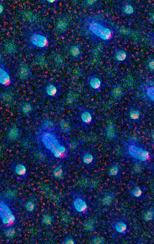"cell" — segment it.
Wrapping results in <instances>:
<instances>
[{
	"mask_svg": "<svg viewBox=\"0 0 154 244\" xmlns=\"http://www.w3.org/2000/svg\"><path fill=\"white\" fill-rule=\"evenodd\" d=\"M45 91L46 93L51 96H54L57 92L56 87L51 84H49L46 87Z\"/></svg>",
	"mask_w": 154,
	"mask_h": 244,
	"instance_id": "12",
	"label": "cell"
},
{
	"mask_svg": "<svg viewBox=\"0 0 154 244\" xmlns=\"http://www.w3.org/2000/svg\"><path fill=\"white\" fill-rule=\"evenodd\" d=\"M126 52L123 51L121 50L118 51L116 54V58L117 60L119 61H123L126 58Z\"/></svg>",
	"mask_w": 154,
	"mask_h": 244,
	"instance_id": "26",
	"label": "cell"
},
{
	"mask_svg": "<svg viewBox=\"0 0 154 244\" xmlns=\"http://www.w3.org/2000/svg\"><path fill=\"white\" fill-rule=\"evenodd\" d=\"M123 11L127 14H131L133 12V9L132 7L130 5L126 6L123 9Z\"/></svg>",
	"mask_w": 154,
	"mask_h": 244,
	"instance_id": "29",
	"label": "cell"
},
{
	"mask_svg": "<svg viewBox=\"0 0 154 244\" xmlns=\"http://www.w3.org/2000/svg\"><path fill=\"white\" fill-rule=\"evenodd\" d=\"M115 232L119 234L125 235L128 232V226L125 223L122 221H118L113 226Z\"/></svg>",
	"mask_w": 154,
	"mask_h": 244,
	"instance_id": "6",
	"label": "cell"
},
{
	"mask_svg": "<svg viewBox=\"0 0 154 244\" xmlns=\"http://www.w3.org/2000/svg\"><path fill=\"white\" fill-rule=\"evenodd\" d=\"M19 75L20 77L23 79H28L29 75V71L28 68L22 67L19 70Z\"/></svg>",
	"mask_w": 154,
	"mask_h": 244,
	"instance_id": "15",
	"label": "cell"
},
{
	"mask_svg": "<svg viewBox=\"0 0 154 244\" xmlns=\"http://www.w3.org/2000/svg\"><path fill=\"white\" fill-rule=\"evenodd\" d=\"M63 171L62 168L60 167H56L53 172L54 177L58 179H61L63 175Z\"/></svg>",
	"mask_w": 154,
	"mask_h": 244,
	"instance_id": "17",
	"label": "cell"
},
{
	"mask_svg": "<svg viewBox=\"0 0 154 244\" xmlns=\"http://www.w3.org/2000/svg\"><path fill=\"white\" fill-rule=\"evenodd\" d=\"M149 67L151 71H153L154 69V60H153L150 62L149 64Z\"/></svg>",
	"mask_w": 154,
	"mask_h": 244,
	"instance_id": "33",
	"label": "cell"
},
{
	"mask_svg": "<svg viewBox=\"0 0 154 244\" xmlns=\"http://www.w3.org/2000/svg\"><path fill=\"white\" fill-rule=\"evenodd\" d=\"M22 110L23 112L25 114L30 113L32 110V107L31 105L29 103H26L22 105Z\"/></svg>",
	"mask_w": 154,
	"mask_h": 244,
	"instance_id": "24",
	"label": "cell"
},
{
	"mask_svg": "<svg viewBox=\"0 0 154 244\" xmlns=\"http://www.w3.org/2000/svg\"><path fill=\"white\" fill-rule=\"evenodd\" d=\"M20 132L19 129L14 126L11 128L8 133V137L11 141H15L19 137Z\"/></svg>",
	"mask_w": 154,
	"mask_h": 244,
	"instance_id": "9",
	"label": "cell"
},
{
	"mask_svg": "<svg viewBox=\"0 0 154 244\" xmlns=\"http://www.w3.org/2000/svg\"><path fill=\"white\" fill-rule=\"evenodd\" d=\"M154 218V211L152 209H149L145 213L143 216L144 220L146 222L152 221Z\"/></svg>",
	"mask_w": 154,
	"mask_h": 244,
	"instance_id": "14",
	"label": "cell"
},
{
	"mask_svg": "<svg viewBox=\"0 0 154 244\" xmlns=\"http://www.w3.org/2000/svg\"><path fill=\"white\" fill-rule=\"evenodd\" d=\"M107 137L110 139H113L115 135V131L114 126L112 125L109 126L106 130Z\"/></svg>",
	"mask_w": 154,
	"mask_h": 244,
	"instance_id": "18",
	"label": "cell"
},
{
	"mask_svg": "<svg viewBox=\"0 0 154 244\" xmlns=\"http://www.w3.org/2000/svg\"><path fill=\"white\" fill-rule=\"evenodd\" d=\"M130 118L133 120H137L140 117V111L137 109H135L131 110L129 113Z\"/></svg>",
	"mask_w": 154,
	"mask_h": 244,
	"instance_id": "19",
	"label": "cell"
},
{
	"mask_svg": "<svg viewBox=\"0 0 154 244\" xmlns=\"http://www.w3.org/2000/svg\"><path fill=\"white\" fill-rule=\"evenodd\" d=\"M72 206L76 211L79 213L85 211L88 207L85 201L79 198H77L73 200L72 202Z\"/></svg>",
	"mask_w": 154,
	"mask_h": 244,
	"instance_id": "5",
	"label": "cell"
},
{
	"mask_svg": "<svg viewBox=\"0 0 154 244\" xmlns=\"http://www.w3.org/2000/svg\"><path fill=\"white\" fill-rule=\"evenodd\" d=\"M47 1L49 2L50 3H53L55 1H52V0H51V1Z\"/></svg>",
	"mask_w": 154,
	"mask_h": 244,
	"instance_id": "35",
	"label": "cell"
},
{
	"mask_svg": "<svg viewBox=\"0 0 154 244\" xmlns=\"http://www.w3.org/2000/svg\"><path fill=\"white\" fill-rule=\"evenodd\" d=\"M112 196L110 194L105 195L102 199L103 204L106 205H110L112 202Z\"/></svg>",
	"mask_w": 154,
	"mask_h": 244,
	"instance_id": "25",
	"label": "cell"
},
{
	"mask_svg": "<svg viewBox=\"0 0 154 244\" xmlns=\"http://www.w3.org/2000/svg\"><path fill=\"white\" fill-rule=\"evenodd\" d=\"M81 118L83 122L88 124H90L92 120L91 114L87 111H84L82 113Z\"/></svg>",
	"mask_w": 154,
	"mask_h": 244,
	"instance_id": "10",
	"label": "cell"
},
{
	"mask_svg": "<svg viewBox=\"0 0 154 244\" xmlns=\"http://www.w3.org/2000/svg\"><path fill=\"white\" fill-rule=\"evenodd\" d=\"M90 28L94 33L103 39H108L111 36V32L109 29L97 24H91Z\"/></svg>",
	"mask_w": 154,
	"mask_h": 244,
	"instance_id": "2",
	"label": "cell"
},
{
	"mask_svg": "<svg viewBox=\"0 0 154 244\" xmlns=\"http://www.w3.org/2000/svg\"><path fill=\"white\" fill-rule=\"evenodd\" d=\"M53 217L49 215H47L42 219V223L47 226L50 225L53 221Z\"/></svg>",
	"mask_w": 154,
	"mask_h": 244,
	"instance_id": "20",
	"label": "cell"
},
{
	"mask_svg": "<svg viewBox=\"0 0 154 244\" xmlns=\"http://www.w3.org/2000/svg\"><path fill=\"white\" fill-rule=\"evenodd\" d=\"M16 232V228L14 227H11L6 230L4 234L7 238H12L14 236Z\"/></svg>",
	"mask_w": 154,
	"mask_h": 244,
	"instance_id": "21",
	"label": "cell"
},
{
	"mask_svg": "<svg viewBox=\"0 0 154 244\" xmlns=\"http://www.w3.org/2000/svg\"><path fill=\"white\" fill-rule=\"evenodd\" d=\"M13 171L16 175L22 178L25 177L26 174L27 169L26 166L20 162L15 165L13 167Z\"/></svg>",
	"mask_w": 154,
	"mask_h": 244,
	"instance_id": "7",
	"label": "cell"
},
{
	"mask_svg": "<svg viewBox=\"0 0 154 244\" xmlns=\"http://www.w3.org/2000/svg\"><path fill=\"white\" fill-rule=\"evenodd\" d=\"M130 154L133 158L141 161L148 160L149 157L148 152L135 145H132L129 147Z\"/></svg>",
	"mask_w": 154,
	"mask_h": 244,
	"instance_id": "1",
	"label": "cell"
},
{
	"mask_svg": "<svg viewBox=\"0 0 154 244\" xmlns=\"http://www.w3.org/2000/svg\"><path fill=\"white\" fill-rule=\"evenodd\" d=\"M35 207L34 202L31 201H29L26 203V209L29 213H32L34 211Z\"/></svg>",
	"mask_w": 154,
	"mask_h": 244,
	"instance_id": "23",
	"label": "cell"
},
{
	"mask_svg": "<svg viewBox=\"0 0 154 244\" xmlns=\"http://www.w3.org/2000/svg\"><path fill=\"white\" fill-rule=\"evenodd\" d=\"M70 51L71 54L73 56H77L79 55V50L76 47H71Z\"/></svg>",
	"mask_w": 154,
	"mask_h": 244,
	"instance_id": "30",
	"label": "cell"
},
{
	"mask_svg": "<svg viewBox=\"0 0 154 244\" xmlns=\"http://www.w3.org/2000/svg\"><path fill=\"white\" fill-rule=\"evenodd\" d=\"M82 159L83 164L85 165H88L92 163L93 161L94 158L91 153L88 152L83 155Z\"/></svg>",
	"mask_w": 154,
	"mask_h": 244,
	"instance_id": "11",
	"label": "cell"
},
{
	"mask_svg": "<svg viewBox=\"0 0 154 244\" xmlns=\"http://www.w3.org/2000/svg\"><path fill=\"white\" fill-rule=\"evenodd\" d=\"M3 70L0 69V82L3 84H5L9 82V78Z\"/></svg>",
	"mask_w": 154,
	"mask_h": 244,
	"instance_id": "22",
	"label": "cell"
},
{
	"mask_svg": "<svg viewBox=\"0 0 154 244\" xmlns=\"http://www.w3.org/2000/svg\"><path fill=\"white\" fill-rule=\"evenodd\" d=\"M60 126L62 131L65 133H69L71 130L69 123L64 120H62L60 122Z\"/></svg>",
	"mask_w": 154,
	"mask_h": 244,
	"instance_id": "16",
	"label": "cell"
},
{
	"mask_svg": "<svg viewBox=\"0 0 154 244\" xmlns=\"http://www.w3.org/2000/svg\"><path fill=\"white\" fill-rule=\"evenodd\" d=\"M31 43L39 48H43L47 43V40L44 36L38 33H33L30 37Z\"/></svg>",
	"mask_w": 154,
	"mask_h": 244,
	"instance_id": "3",
	"label": "cell"
},
{
	"mask_svg": "<svg viewBox=\"0 0 154 244\" xmlns=\"http://www.w3.org/2000/svg\"><path fill=\"white\" fill-rule=\"evenodd\" d=\"M4 10V8L3 5L0 4V15H1Z\"/></svg>",
	"mask_w": 154,
	"mask_h": 244,
	"instance_id": "34",
	"label": "cell"
},
{
	"mask_svg": "<svg viewBox=\"0 0 154 244\" xmlns=\"http://www.w3.org/2000/svg\"><path fill=\"white\" fill-rule=\"evenodd\" d=\"M91 241L92 243L93 244H102L104 242L103 239L96 236L92 237Z\"/></svg>",
	"mask_w": 154,
	"mask_h": 244,
	"instance_id": "28",
	"label": "cell"
},
{
	"mask_svg": "<svg viewBox=\"0 0 154 244\" xmlns=\"http://www.w3.org/2000/svg\"><path fill=\"white\" fill-rule=\"evenodd\" d=\"M145 96L147 100L153 103L154 99V88L153 85L148 86L145 90Z\"/></svg>",
	"mask_w": 154,
	"mask_h": 244,
	"instance_id": "8",
	"label": "cell"
},
{
	"mask_svg": "<svg viewBox=\"0 0 154 244\" xmlns=\"http://www.w3.org/2000/svg\"><path fill=\"white\" fill-rule=\"evenodd\" d=\"M130 193L134 197L139 198L142 196V190L137 186L134 187Z\"/></svg>",
	"mask_w": 154,
	"mask_h": 244,
	"instance_id": "13",
	"label": "cell"
},
{
	"mask_svg": "<svg viewBox=\"0 0 154 244\" xmlns=\"http://www.w3.org/2000/svg\"><path fill=\"white\" fill-rule=\"evenodd\" d=\"M63 243L64 244H75V241L73 239L67 237L63 242Z\"/></svg>",
	"mask_w": 154,
	"mask_h": 244,
	"instance_id": "32",
	"label": "cell"
},
{
	"mask_svg": "<svg viewBox=\"0 0 154 244\" xmlns=\"http://www.w3.org/2000/svg\"><path fill=\"white\" fill-rule=\"evenodd\" d=\"M119 172V169L118 167L116 165H114L110 169L109 173L110 175L116 177L118 174Z\"/></svg>",
	"mask_w": 154,
	"mask_h": 244,
	"instance_id": "27",
	"label": "cell"
},
{
	"mask_svg": "<svg viewBox=\"0 0 154 244\" xmlns=\"http://www.w3.org/2000/svg\"><path fill=\"white\" fill-rule=\"evenodd\" d=\"M88 85L91 89L96 92L101 90L102 83L101 80L95 76L90 77L88 80Z\"/></svg>",
	"mask_w": 154,
	"mask_h": 244,
	"instance_id": "4",
	"label": "cell"
},
{
	"mask_svg": "<svg viewBox=\"0 0 154 244\" xmlns=\"http://www.w3.org/2000/svg\"><path fill=\"white\" fill-rule=\"evenodd\" d=\"M112 94L113 96L118 97L121 95L122 94V91L121 89L117 88H116L113 90Z\"/></svg>",
	"mask_w": 154,
	"mask_h": 244,
	"instance_id": "31",
	"label": "cell"
}]
</instances>
